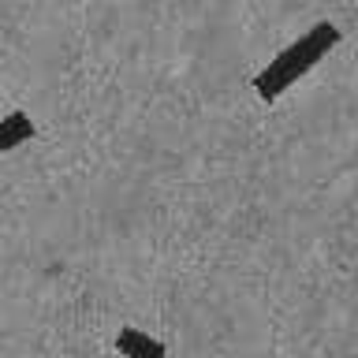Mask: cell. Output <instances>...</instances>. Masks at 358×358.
<instances>
[{"label":"cell","instance_id":"3957f363","mask_svg":"<svg viewBox=\"0 0 358 358\" xmlns=\"http://www.w3.org/2000/svg\"><path fill=\"white\" fill-rule=\"evenodd\" d=\"M34 134H38V127H34V120H30V112H8V116H0V153H11L15 145L22 142H30Z\"/></svg>","mask_w":358,"mask_h":358},{"label":"cell","instance_id":"6da1fadb","mask_svg":"<svg viewBox=\"0 0 358 358\" xmlns=\"http://www.w3.org/2000/svg\"><path fill=\"white\" fill-rule=\"evenodd\" d=\"M340 41H343V30L332 27V22H317V27H310L299 41H291L287 49H280L273 60L254 75L257 97H262V101H276L280 94H287V90L295 86L302 75H310Z\"/></svg>","mask_w":358,"mask_h":358},{"label":"cell","instance_id":"7a4b0ae2","mask_svg":"<svg viewBox=\"0 0 358 358\" xmlns=\"http://www.w3.org/2000/svg\"><path fill=\"white\" fill-rule=\"evenodd\" d=\"M116 351H120L123 358H168L164 343L153 340V336L142 332V329H120V336H116Z\"/></svg>","mask_w":358,"mask_h":358}]
</instances>
